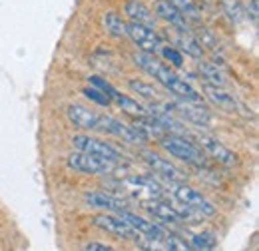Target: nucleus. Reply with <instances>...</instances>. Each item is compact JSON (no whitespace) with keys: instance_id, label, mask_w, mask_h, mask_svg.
<instances>
[{"instance_id":"obj_29","label":"nucleus","mask_w":259,"mask_h":251,"mask_svg":"<svg viewBox=\"0 0 259 251\" xmlns=\"http://www.w3.org/2000/svg\"><path fill=\"white\" fill-rule=\"evenodd\" d=\"M84 96H88L92 102H96L98 106H110L112 104V98L110 96H106L102 90H98V88H84Z\"/></svg>"},{"instance_id":"obj_24","label":"nucleus","mask_w":259,"mask_h":251,"mask_svg":"<svg viewBox=\"0 0 259 251\" xmlns=\"http://www.w3.org/2000/svg\"><path fill=\"white\" fill-rule=\"evenodd\" d=\"M167 2H171L188 20H192V22H199L201 20V10L195 4V0H167Z\"/></svg>"},{"instance_id":"obj_2","label":"nucleus","mask_w":259,"mask_h":251,"mask_svg":"<svg viewBox=\"0 0 259 251\" xmlns=\"http://www.w3.org/2000/svg\"><path fill=\"white\" fill-rule=\"evenodd\" d=\"M160 142H162L163 150H165L169 156L178 157L180 161H186V163L197 165V168H205V165H207V157L203 156L201 148H197L195 144H192L190 140H186L184 136L171 134V136L162 138Z\"/></svg>"},{"instance_id":"obj_20","label":"nucleus","mask_w":259,"mask_h":251,"mask_svg":"<svg viewBox=\"0 0 259 251\" xmlns=\"http://www.w3.org/2000/svg\"><path fill=\"white\" fill-rule=\"evenodd\" d=\"M128 86L132 92H136L140 98H146L148 102H165V98H167L158 86H154V84H150V82L128 80Z\"/></svg>"},{"instance_id":"obj_27","label":"nucleus","mask_w":259,"mask_h":251,"mask_svg":"<svg viewBox=\"0 0 259 251\" xmlns=\"http://www.w3.org/2000/svg\"><path fill=\"white\" fill-rule=\"evenodd\" d=\"M195 40L201 44V48H215L218 46V40H215V34L203 26L197 28V34H195Z\"/></svg>"},{"instance_id":"obj_17","label":"nucleus","mask_w":259,"mask_h":251,"mask_svg":"<svg viewBox=\"0 0 259 251\" xmlns=\"http://www.w3.org/2000/svg\"><path fill=\"white\" fill-rule=\"evenodd\" d=\"M144 210H148L152 216H156L163 223H171V225H178L180 223V216H178V210H174L169 203L162 201L160 197H154V199H144L142 201Z\"/></svg>"},{"instance_id":"obj_30","label":"nucleus","mask_w":259,"mask_h":251,"mask_svg":"<svg viewBox=\"0 0 259 251\" xmlns=\"http://www.w3.org/2000/svg\"><path fill=\"white\" fill-rule=\"evenodd\" d=\"M88 82H90L94 88L102 90L106 96H110V98H112V94H114V88H112V86H110V84H108L104 78H100V76H90V78H88Z\"/></svg>"},{"instance_id":"obj_32","label":"nucleus","mask_w":259,"mask_h":251,"mask_svg":"<svg viewBox=\"0 0 259 251\" xmlns=\"http://www.w3.org/2000/svg\"><path fill=\"white\" fill-rule=\"evenodd\" d=\"M84 251H112L114 247L112 245H106V243H98V241H90V243H86L84 247H82Z\"/></svg>"},{"instance_id":"obj_7","label":"nucleus","mask_w":259,"mask_h":251,"mask_svg":"<svg viewBox=\"0 0 259 251\" xmlns=\"http://www.w3.org/2000/svg\"><path fill=\"white\" fill-rule=\"evenodd\" d=\"M126 36L142 52H148V54L160 52L162 38L156 34V28H150V26H144V24H138V22H128L126 24Z\"/></svg>"},{"instance_id":"obj_22","label":"nucleus","mask_w":259,"mask_h":251,"mask_svg":"<svg viewBox=\"0 0 259 251\" xmlns=\"http://www.w3.org/2000/svg\"><path fill=\"white\" fill-rule=\"evenodd\" d=\"M197 70H199V74L203 76V80H205L207 84H211V86H220V88H226L227 86L226 74L222 72V68H220L218 64L201 60Z\"/></svg>"},{"instance_id":"obj_11","label":"nucleus","mask_w":259,"mask_h":251,"mask_svg":"<svg viewBox=\"0 0 259 251\" xmlns=\"http://www.w3.org/2000/svg\"><path fill=\"white\" fill-rule=\"evenodd\" d=\"M142 157L146 159V163H148L160 178H163V180H169V182H184V180H186L184 172L178 170L169 159L162 157L160 154H156V152H142Z\"/></svg>"},{"instance_id":"obj_14","label":"nucleus","mask_w":259,"mask_h":251,"mask_svg":"<svg viewBox=\"0 0 259 251\" xmlns=\"http://www.w3.org/2000/svg\"><path fill=\"white\" fill-rule=\"evenodd\" d=\"M68 118L70 122L82 130H96L98 132V124H100V114H96L94 110L86 108V106H80V104H72L68 106Z\"/></svg>"},{"instance_id":"obj_1","label":"nucleus","mask_w":259,"mask_h":251,"mask_svg":"<svg viewBox=\"0 0 259 251\" xmlns=\"http://www.w3.org/2000/svg\"><path fill=\"white\" fill-rule=\"evenodd\" d=\"M134 60L146 74H150L156 82H160L163 88L169 94L176 96L178 100H186V102H192V104H203V98L194 86L190 82H186L184 78H180L174 70H169V66L162 64L158 58H154V54L140 52V54L134 56Z\"/></svg>"},{"instance_id":"obj_16","label":"nucleus","mask_w":259,"mask_h":251,"mask_svg":"<svg viewBox=\"0 0 259 251\" xmlns=\"http://www.w3.org/2000/svg\"><path fill=\"white\" fill-rule=\"evenodd\" d=\"M122 186H126V188L132 189V193L134 195H138V191H142L146 197H150V199H154V197H162L163 195V188L158 184V182H154L152 178H144V176H132V178H126L124 182H122Z\"/></svg>"},{"instance_id":"obj_13","label":"nucleus","mask_w":259,"mask_h":251,"mask_svg":"<svg viewBox=\"0 0 259 251\" xmlns=\"http://www.w3.org/2000/svg\"><path fill=\"white\" fill-rule=\"evenodd\" d=\"M84 199L88 205H92L96 210H108V212H116V214L128 210V205L122 197H116V195L106 193V191H88L84 195Z\"/></svg>"},{"instance_id":"obj_25","label":"nucleus","mask_w":259,"mask_h":251,"mask_svg":"<svg viewBox=\"0 0 259 251\" xmlns=\"http://www.w3.org/2000/svg\"><path fill=\"white\" fill-rule=\"evenodd\" d=\"M220 2H222V8H224V12L227 14V18H229L235 26L243 22L245 14H243V4H241L239 0H220Z\"/></svg>"},{"instance_id":"obj_23","label":"nucleus","mask_w":259,"mask_h":251,"mask_svg":"<svg viewBox=\"0 0 259 251\" xmlns=\"http://www.w3.org/2000/svg\"><path fill=\"white\" fill-rule=\"evenodd\" d=\"M102 22H104V28L110 36H114V38H124L126 36V24L128 22L118 12H106Z\"/></svg>"},{"instance_id":"obj_33","label":"nucleus","mask_w":259,"mask_h":251,"mask_svg":"<svg viewBox=\"0 0 259 251\" xmlns=\"http://www.w3.org/2000/svg\"><path fill=\"white\" fill-rule=\"evenodd\" d=\"M205 2H211V0H205Z\"/></svg>"},{"instance_id":"obj_19","label":"nucleus","mask_w":259,"mask_h":251,"mask_svg":"<svg viewBox=\"0 0 259 251\" xmlns=\"http://www.w3.org/2000/svg\"><path fill=\"white\" fill-rule=\"evenodd\" d=\"M176 42H178V50L180 52H186L188 56H192L195 60H201L203 58V48H201V44L195 40V36L192 32H176Z\"/></svg>"},{"instance_id":"obj_8","label":"nucleus","mask_w":259,"mask_h":251,"mask_svg":"<svg viewBox=\"0 0 259 251\" xmlns=\"http://www.w3.org/2000/svg\"><path fill=\"white\" fill-rule=\"evenodd\" d=\"M195 140H197V144L201 146V150L211 157V159H215L218 163H222V165H226V168L237 165V156H235L227 146H224L220 140H215L213 136L195 134Z\"/></svg>"},{"instance_id":"obj_4","label":"nucleus","mask_w":259,"mask_h":251,"mask_svg":"<svg viewBox=\"0 0 259 251\" xmlns=\"http://www.w3.org/2000/svg\"><path fill=\"white\" fill-rule=\"evenodd\" d=\"M72 146L78 150V152H86V154H96L102 156L114 163H122L126 161V156L112 144L104 142V140H98V138H90V136H74L72 138Z\"/></svg>"},{"instance_id":"obj_31","label":"nucleus","mask_w":259,"mask_h":251,"mask_svg":"<svg viewBox=\"0 0 259 251\" xmlns=\"http://www.w3.org/2000/svg\"><path fill=\"white\" fill-rule=\"evenodd\" d=\"M245 8H247V16L251 18V22H257L259 14V0H245Z\"/></svg>"},{"instance_id":"obj_15","label":"nucleus","mask_w":259,"mask_h":251,"mask_svg":"<svg viewBox=\"0 0 259 251\" xmlns=\"http://www.w3.org/2000/svg\"><path fill=\"white\" fill-rule=\"evenodd\" d=\"M203 90H205L207 98H209L218 108H222V110H226V112H233V114H237V112H245L243 106L237 102V98H235L233 94H229V92H226L224 88L205 84Z\"/></svg>"},{"instance_id":"obj_6","label":"nucleus","mask_w":259,"mask_h":251,"mask_svg":"<svg viewBox=\"0 0 259 251\" xmlns=\"http://www.w3.org/2000/svg\"><path fill=\"white\" fill-rule=\"evenodd\" d=\"M94 225L100 227V229H104V231H108V233H112V235H116V237H122V239H128V241H134V243H138L140 247H144V241H148L142 233H138L130 223L122 220L120 216H106V214H100L94 218Z\"/></svg>"},{"instance_id":"obj_28","label":"nucleus","mask_w":259,"mask_h":251,"mask_svg":"<svg viewBox=\"0 0 259 251\" xmlns=\"http://www.w3.org/2000/svg\"><path fill=\"white\" fill-rule=\"evenodd\" d=\"M160 52H162V56L167 60V62L171 64V66H176V68H180L182 64H184V56H182V52L178 50V48H171V46H160Z\"/></svg>"},{"instance_id":"obj_10","label":"nucleus","mask_w":259,"mask_h":251,"mask_svg":"<svg viewBox=\"0 0 259 251\" xmlns=\"http://www.w3.org/2000/svg\"><path fill=\"white\" fill-rule=\"evenodd\" d=\"M171 112H176L180 118L188 120L195 126H201V128H207L211 126V114L201 106V104H192V102H186V100H176L174 104H167Z\"/></svg>"},{"instance_id":"obj_3","label":"nucleus","mask_w":259,"mask_h":251,"mask_svg":"<svg viewBox=\"0 0 259 251\" xmlns=\"http://www.w3.org/2000/svg\"><path fill=\"white\" fill-rule=\"evenodd\" d=\"M167 182H169V180H167ZM167 188L171 189L174 197H176L182 205L194 210L195 214H199V216H203V218H211V216L218 214V210L213 207V203L207 201L197 189L190 188V186H186V184H182V182H169Z\"/></svg>"},{"instance_id":"obj_5","label":"nucleus","mask_w":259,"mask_h":251,"mask_svg":"<svg viewBox=\"0 0 259 251\" xmlns=\"http://www.w3.org/2000/svg\"><path fill=\"white\" fill-rule=\"evenodd\" d=\"M68 165L76 172L82 174H94V176H108L114 172V161L106 159L96 154H86V152H76L68 156Z\"/></svg>"},{"instance_id":"obj_18","label":"nucleus","mask_w":259,"mask_h":251,"mask_svg":"<svg viewBox=\"0 0 259 251\" xmlns=\"http://www.w3.org/2000/svg\"><path fill=\"white\" fill-rule=\"evenodd\" d=\"M126 14H128L130 22H138L150 28H156V16L152 14V10L138 0H128L126 2Z\"/></svg>"},{"instance_id":"obj_9","label":"nucleus","mask_w":259,"mask_h":251,"mask_svg":"<svg viewBox=\"0 0 259 251\" xmlns=\"http://www.w3.org/2000/svg\"><path fill=\"white\" fill-rule=\"evenodd\" d=\"M120 218L126 221V223H130L138 233H142L148 241H154V245L162 243L163 235H165V229H163L162 225H156L154 221H148L146 218H142L138 214H132L130 210L120 212Z\"/></svg>"},{"instance_id":"obj_21","label":"nucleus","mask_w":259,"mask_h":251,"mask_svg":"<svg viewBox=\"0 0 259 251\" xmlns=\"http://www.w3.org/2000/svg\"><path fill=\"white\" fill-rule=\"evenodd\" d=\"M112 100L126 112L130 116H134V118H144V116H148L150 112H148V108L144 106V104H140L138 100H134V98H130L126 94H120L118 90H114V94H112Z\"/></svg>"},{"instance_id":"obj_26","label":"nucleus","mask_w":259,"mask_h":251,"mask_svg":"<svg viewBox=\"0 0 259 251\" xmlns=\"http://www.w3.org/2000/svg\"><path fill=\"white\" fill-rule=\"evenodd\" d=\"M218 245V237L211 231H201L190 237V247L192 249H213Z\"/></svg>"},{"instance_id":"obj_12","label":"nucleus","mask_w":259,"mask_h":251,"mask_svg":"<svg viewBox=\"0 0 259 251\" xmlns=\"http://www.w3.org/2000/svg\"><path fill=\"white\" fill-rule=\"evenodd\" d=\"M156 16L162 18L163 22H167L176 32H184V34L186 32H192L190 30L188 18L171 2H167V0H158V4H156Z\"/></svg>"}]
</instances>
